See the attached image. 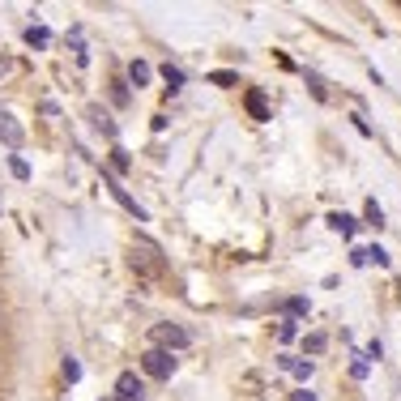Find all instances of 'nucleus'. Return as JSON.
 I'll use <instances>...</instances> for the list:
<instances>
[{
    "instance_id": "1",
    "label": "nucleus",
    "mask_w": 401,
    "mask_h": 401,
    "mask_svg": "<svg viewBox=\"0 0 401 401\" xmlns=\"http://www.w3.org/2000/svg\"><path fill=\"white\" fill-rule=\"evenodd\" d=\"M128 265H132V274H137L141 282H158V278H162V269H167V261H162L158 244H150V239H132Z\"/></svg>"
},
{
    "instance_id": "2",
    "label": "nucleus",
    "mask_w": 401,
    "mask_h": 401,
    "mask_svg": "<svg viewBox=\"0 0 401 401\" xmlns=\"http://www.w3.org/2000/svg\"><path fill=\"white\" fill-rule=\"evenodd\" d=\"M154 342H158V350H184L192 338H188V329H179V325H154Z\"/></svg>"
},
{
    "instance_id": "3",
    "label": "nucleus",
    "mask_w": 401,
    "mask_h": 401,
    "mask_svg": "<svg viewBox=\"0 0 401 401\" xmlns=\"http://www.w3.org/2000/svg\"><path fill=\"white\" fill-rule=\"evenodd\" d=\"M141 368H145L154 380H167V376L175 372V359H171L167 350H158V346H154V350H145V355H141Z\"/></svg>"
},
{
    "instance_id": "4",
    "label": "nucleus",
    "mask_w": 401,
    "mask_h": 401,
    "mask_svg": "<svg viewBox=\"0 0 401 401\" xmlns=\"http://www.w3.org/2000/svg\"><path fill=\"white\" fill-rule=\"evenodd\" d=\"M115 401H145V385L137 380V372H124L115 380Z\"/></svg>"
},
{
    "instance_id": "5",
    "label": "nucleus",
    "mask_w": 401,
    "mask_h": 401,
    "mask_svg": "<svg viewBox=\"0 0 401 401\" xmlns=\"http://www.w3.org/2000/svg\"><path fill=\"white\" fill-rule=\"evenodd\" d=\"M0 141H4V145H13V150L21 145V124H17L9 111H0Z\"/></svg>"
},
{
    "instance_id": "6",
    "label": "nucleus",
    "mask_w": 401,
    "mask_h": 401,
    "mask_svg": "<svg viewBox=\"0 0 401 401\" xmlns=\"http://www.w3.org/2000/svg\"><path fill=\"white\" fill-rule=\"evenodd\" d=\"M107 188H111V197H115V201H120V205H124V209L137 218V222H145V209H141V205H137V201H132V197H128V192L115 184V179H107Z\"/></svg>"
},
{
    "instance_id": "7",
    "label": "nucleus",
    "mask_w": 401,
    "mask_h": 401,
    "mask_svg": "<svg viewBox=\"0 0 401 401\" xmlns=\"http://www.w3.org/2000/svg\"><path fill=\"white\" fill-rule=\"evenodd\" d=\"M248 111H252L256 120H269V107H265V94H261V90H248Z\"/></svg>"
},
{
    "instance_id": "8",
    "label": "nucleus",
    "mask_w": 401,
    "mask_h": 401,
    "mask_svg": "<svg viewBox=\"0 0 401 401\" xmlns=\"http://www.w3.org/2000/svg\"><path fill=\"white\" fill-rule=\"evenodd\" d=\"M128 77H132V85H145V81H150V64H145V60H132V64H128Z\"/></svg>"
},
{
    "instance_id": "9",
    "label": "nucleus",
    "mask_w": 401,
    "mask_h": 401,
    "mask_svg": "<svg viewBox=\"0 0 401 401\" xmlns=\"http://www.w3.org/2000/svg\"><path fill=\"white\" fill-rule=\"evenodd\" d=\"M90 120H94V128H98V132H107V137H115V124H111V120H107V115H103L98 107H90Z\"/></svg>"
},
{
    "instance_id": "10",
    "label": "nucleus",
    "mask_w": 401,
    "mask_h": 401,
    "mask_svg": "<svg viewBox=\"0 0 401 401\" xmlns=\"http://www.w3.org/2000/svg\"><path fill=\"white\" fill-rule=\"evenodd\" d=\"M329 226H333V231H342V235H355V218H350V214H333V218H329Z\"/></svg>"
},
{
    "instance_id": "11",
    "label": "nucleus",
    "mask_w": 401,
    "mask_h": 401,
    "mask_svg": "<svg viewBox=\"0 0 401 401\" xmlns=\"http://www.w3.org/2000/svg\"><path fill=\"white\" fill-rule=\"evenodd\" d=\"M282 363H286L299 380H308V376H312V359H308V363H303V359H282Z\"/></svg>"
},
{
    "instance_id": "12",
    "label": "nucleus",
    "mask_w": 401,
    "mask_h": 401,
    "mask_svg": "<svg viewBox=\"0 0 401 401\" xmlns=\"http://www.w3.org/2000/svg\"><path fill=\"white\" fill-rule=\"evenodd\" d=\"M162 77H167V81H171V90H179V85H184V73H179V68H171V64H167V68H162Z\"/></svg>"
},
{
    "instance_id": "13",
    "label": "nucleus",
    "mask_w": 401,
    "mask_h": 401,
    "mask_svg": "<svg viewBox=\"0 0 401 401\" xmlns=\"http://www.w3.org/2000/svg\"><path fill=\"white\" fill-rule=\"evenodd\" d=\"M26 38H30V43H34V47H43V43H47V30H43V26H38V30H34V26H30V30H26Z\"/></svg>"
},
{
    "instance_id": "14",
    "label": "nucleus",
    "mask_w": 401,
    "mask_h": 401,
    "mask_svg": "<svg viewBox=\"0 0 401 401\" xmlns=\"http://www.w3.org/2000/svg\"><path fill=\"white\" fill-rule=\"evenodd\" d=\"M368 222H372V226H380V222H385V214H380V205H376V201H368Z\"/></svg>"
},
{
    "instance_id": "15",
    "label": "nucleus",
    "mask_w": 401,
    "mask_h": 401,
    "mask_svg": "<svg viewBox=\"0 0 401 401\" xmlns=\"http://www.w3.org/2000/svg\"><path fill=\"white\" fill-rule=\"evenodd\" d=\"M9 167H13V175H17V179H26V175H30V167H26V162H21V158H13V162H9Z\"/></svg>"
},
{
    "instance_id": "16",
    "label": "nucleus",
    "mask_w": 401,
    "mask_h": 401,
    "mask_svg": "<svg viewBox=\"0 0 401 401\" xmlns=\"http://www.w3.org/2000/svg\"><path fill=\"white\" fill-rule=\"evenodd\" d=\"M308 350H312V355H321V350H325V338H321V333H312V338H308Z\"/></svg>"
},
{
    "instance_id": "17",
    "label": "nucleus",
    "mask_w": 401,
    "mask_h": 401,
    "mask_svg": "<svg viewBox=\"0 0 401 401\" xmlns=\"http://www.w3.org/2000/svg\"><path fill=\"white\" fill-rule=\"evenodd\" d=\"M295 401H316L312 393H295Z\"/></svg>"
}]
</instances>
